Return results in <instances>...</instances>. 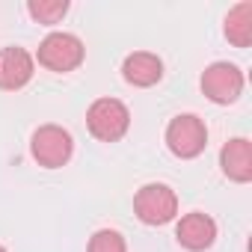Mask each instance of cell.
Instances as JSON below:
<instances>
[{
	"label": "cell",
	"mask_w": 252,
	"mask_h": 252,
	"mask_svg": "<svg viewBox=\"0 0 252 252\" xmlns=\"http://www.w3.org/2000/svg\"><path fill=\"white\" fill-rule=\"evenodd\" d=\"M86 128L98 143H119L131 128V110L119 98H95L86 110Z\"/></svg>",
	"instance_id": "obj_1"
},
{
	"label": "cell",
	"mask_w": 252,
	"mask_h": 252,
	"mask_svg": "<svg viewBox=\"0 0 252 252\" xmlns=\"http://www.w3.org/2000/svg\"><path fill=\"white\" fill-rule=\"evenodd\" d=\"M36 60H39L42 68H48V71H54V74H68V71H74V68L83 65L86 48H83L80 36L65 33V30H57V33H48V36L39 42Z\"/></svg>",
	"instance_id": "obj_2"
},
{
	"label": "cell",
	"mask_w": 252,
	"mask_h": 252,
	"mask_svg": "<svg viewBox=\"0 0 252 252\" xmlns=\"http://www.w3.org/2000/svg\"><path fill=\"white\" fill-rule=\"evenodd\" d=\"M166 149L181 158V160H193L205 152L208 146V128H205V119H199L196 113H178L175 119H169L166 125Z\"/></svg>",
	"instance_id": "obj_3"
},
{
	"label": "cell",
	"mask_w": 252,
	"mask_h": 252,
	"mask_svg": "<svg viewBox=\"0 0 252 252\" xmlns=\"http://www.w3.org/2000/svg\"><path fill=\"white\" fill-rule=\"evenodd\" d=\"M30 155L45 169H60L74 155V140L63 125H39L30 137Z\"/></svg>",
	"instance_id": "obj_4"
},
{
	"label": "cell",
	"mask_w": 252,
	"mask_h": 252,
	"mask_svg": "<svg viewBox=\"0 0 252 252\" xmlns=\"http://www.w3.org/2000/svg\"><path fill=\"white\" fill-rule=\"evenodd\" d=\"M134 214L146 225H166L178 214V196L169 184H160V181L143 184L134 196Z\"/></svg>",
	"instance_id": "obj_5"
},
{
	"label": "cell",
	"mask_w": 252,
	"mask_h": 252,
	"mask_svg": "<svg viewBox=\"0 0 252 252\" xmlns=\"http://www.w3.org/2000/svg\"><path fill=\"white\" fill-rule=\"evenodd\" d=\"M199 86H202L208 101H214V104H234L240 98L243 86H246V77H243L240 65L220 60V63H211L202 71Z\"/></svg>",
	"instance_id": "obj_6"
},
{
	"label": "cell",
	"mask_w": 252,
	"mask_h": 252,
	"mask_svg": "<svg viewBox=\"0 0 252 252\" xmlns=\"http://www.w3.org/2000/svg\"><path fill=\"white\" fill-rule=\"evenodd\" d=\"M36 74V60L30 51L12 45L0 51V89L6 92H18L24 89Z\"/></svg>",
	"instance_id": "obj_7"
},
{
	"label": "cell",
	"mask_w": 252,
	"mask_h": 252,
	"mask_svg": "<svg viewBox=\"0 0 252 252\" xmlns=\"http://www.w3.org/2000/svg\"><path fill=\"white\" fill-rule=\"evenodd\" d=\"M175 237L187 252H205L217 240V222H214V217H208L202 211H190L178 220Z\"/></svg>",
	"instance_id": "obj_8"
},
{
	"label": "cell",
	"mask_w": 252,
	"mask_h": 252,
	"mask_svg": "<svg viewBox=\"0 0 252 252\" xmlns=\"http://www.w3.org/2000/svg\"><path fill=\"white\" fill-rule=\"evenodd\" d=\"M122 77L137 89H149L163 80V60L152 51H134L122 63Z\"/></svg>",
	"instance_id": "obj_9"
},
{
	"label": "cell",
	"mask_w": 252,
	"mask_h": 252,
	"mask_svg": "<svg viewBox=\"0 0 252 252\" xmlns=\"http://www.w3.org/2000/svg\"><path fill=\"white\" fill-rule=\"evenodd\" d=\"M220 169L234 184L252 181V143L246 137H234L220 149Z\"/></svg>",
	"instance_id": "obj_10"
},
{
	"label": "cell",
	"mask_w": 252,
	"mask_h": 252,
	"mask_svg": "<svg viewBox=\"0 0 252 252\" xmlns=\"http://www.w3.org/2000/svg\"><path fill=\"white\" fill-rule=\"evenodd\" d=\"M222 33L234 48H249L252 45V3L249 0H243V3L228 9Z\"/></svg>",
	"instance_id": "obj_11"
},
{
	"label": "cell",
	"mask_w": 252,
	"mask_h": 252,
	"mask_svg": "<svg viewBox=\"0 0 252 252\" xmlns=\"http://www.w3.org/2000/svg\"><path fill=\"white\" fill-rule=\"evenodd\" d=\"M68 12V0H27V15L36 24H60Z\"/></svg>",
	"instance_id": "obj_12"
},
{
	"label": "cell",
	"mask_w": 252,
	"mask_h": 252,
	"mask_svg": "<svg viewBox=\"0 0 252 252\" xmlns=\"http://www.w3.org/2000/svg\"><path fill=\"white\" fill-rule=\"evenodd\" d=\"M86 252H128V243H125V237L116 228H98L89 237Z\"/></svg>",
	"instance_id": "obj_13"
},
{
	"label": "cell",
	"mask_w": 252,
	"mask_h": 252,
	"mask_svg": "<svg viewBox=\"0 0 252 252\" xmlns=\"http://www.w3.org/2000/svg\"><path fill=\"white\" fill-rule=\"evenodd\" d=\"M0 252H6V246H3V243H0Z\"/></svg>",
	"instance_id": "obj_14"
}]
</instances>
